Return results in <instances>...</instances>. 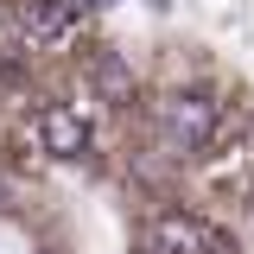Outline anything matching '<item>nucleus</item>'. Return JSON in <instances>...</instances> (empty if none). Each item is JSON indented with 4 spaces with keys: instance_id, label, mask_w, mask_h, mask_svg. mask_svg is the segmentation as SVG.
I'll return each instance as SVG.
<instances>
[{
    "instance_id": "f257e3e1",
    "label": "nucleus",
    "mask_w": 254,
    "mask_h": 254,
    "mask_svg": "<svg viewBox=\"0 0 254 254\" xmlns=\"http://www.w3.org/2000/svg\"><path fill=\"white\" fill-rule=\"evenodd\" d=\"M83 140H89L83 115H51V121H45V146H51V153H83Z\"/></svg>"
}]
</instances>
